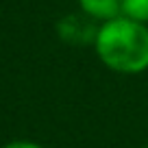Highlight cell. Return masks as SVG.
Wrapping results in <instances>:
<instances>
[{"instance_id": "1", "label": "cell", "mask_w": 148, "mask_h": 148, "mask_svg": "<svg viewBox=\"0 0 148 148\" xmlns=\"http://www.w3.org/2000/svg\"><path fill=\"white\" fill-rule=\"evenodd\" d=\"M100 61L113 72L139 74L148 70V26L129 18L102 22L94 42Z\"/></svg>"}, {"instance_id": "2", "label": "cell", "mask_w": 148, "mask_h": 148, "mask_svg": "<svg viewBox=\"0 0 148 148\" xmlns=\"http://www.w3.org/2000/svg\"><path fill=\"white\" fill-rule=\"evenodd\" d=\"M98 24L87 13H68L57 22V35L70 46H89L96 42Z\"/></svg>"}, {"instance_id": "3", "label": "cell", "mask_w": 148, "mask_h": 148, "mask_svg": "<svg viewBox=\"0 0 148 148\" xmlns=\"http://www.w3.org/2000/svg\"><path fill=\"white\" fill-rule=\"evenodd\" d=\"M122 0H79V7L83 13L94 18L96 22H109L120 15Z\"/></svg>"}, {"instance_id": "4", "label": "cell", "mask_w": 148, "mask_h": 148, "mask_svg": "<svg viewBox=\"0 0 148 148\" xmlns=\"http://www.w3.org/2000/svg\"><path fill=\"white\" fill-rule=\"evenodd\" d=\"M120 15L139 24H148V0H122Z\"/></svg>"}, {"instance_id": "5", "label": "cell", "mask_w": 148, "mask_h": 148, "mask_svg": "<svg viewBox=\"0 0 148 148\" xmlns=\"http://www.w3.org/2000/svg\"><path fill=\"white\" fill-rule=\"evenodd\" d=\"M2 148H42V146L35 144V142H11V144H7V146H2Z\"/></svg>"}, {"instance_id": "6", "label": "cell", "mask_w": 148, "mask_h": 148, "mask_svg": "<svg viewBox=\"0 0 148 148\" xmlns=\"http://www.w3.org/2000/svg\"><path fill=\"white\" fill-rule=\"evenodd\" d=\"M146 148H148V146H146Z\"/></svg>"}]
</instances>
